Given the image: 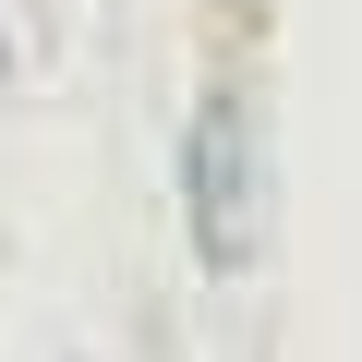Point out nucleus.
I'll use <instances>...</instances> for the list:
<instances>
[{
	"label": "nucleus",
	"instance_id": "obj_1",
	"mask_svg": "<svg viewBox=\"0 0 362 362\" xmlns=\"http://www.w3.org/2000/svg\"><path fill=\"white\" fill-rule=\"evenodd\" d=\"M181 230H194L206 278H242L266 254V145H254L242 85H206L194 133H181Z\"/></svg>",
	"mask_w": 362,
	"mask_h": 362
}]
</instances>
